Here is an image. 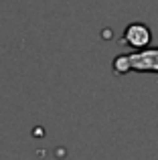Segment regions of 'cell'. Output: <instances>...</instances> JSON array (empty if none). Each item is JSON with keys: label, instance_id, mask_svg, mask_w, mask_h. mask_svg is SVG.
Here are the masks:
<instances>
[{"label": "cell", "instance_id": "cell-1", "mask_svg": "<svg viewBox=\"0 0 158 160\" xmlns=\"http://www.w3.org/2000/svg\"><path fill=\"white\" fill-rule=\"evenodd\" d=\"M128 71L158 73V49H142L130 55H118L114 59V73L124 75Z\"/></svg>", "mask_w": 158, "mask_h": 160}, {"label": "cell", "instance_id": "cell-2", "mask_svg": "<svg viewBox=\"0 0 158 160\" xmlns=\"http://www.w3.org/2000/svg\"><path fill=\"white\" fill-rule=\"evenodd\" d=\"M150 41H152V32H150V28H148L146 24H142V22H132V24H128L126 31H124L122 43L128 45V47H132V49L142 51V49H148Z\"/></svg>", "mask_w": 158, "mask_h": 160}]
</instances>
